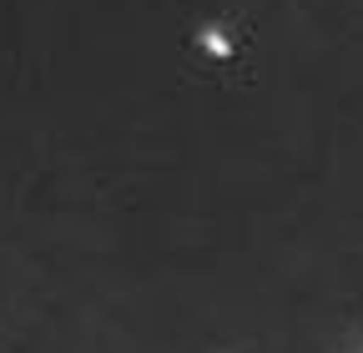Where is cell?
I'll list each match as a JSON object with an SVG mask.
<instances>
[{"label": "cell", "mask_w": 363, "mask_h": 353, "mask_svg": "<svg viewBox=\"0 0 363 353\" xmlns=\"http://www.w3.org/2000/svg\"><path fill=\"white\" fill-rule=\"evenodd\" d=\"M358 353H363V348H358Z\"/></svg>", "instance_id": "cell-1"}]
</instances>
